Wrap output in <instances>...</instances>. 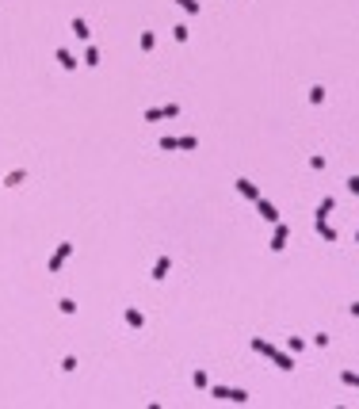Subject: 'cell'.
Returning a JSON list of instances; mask_svg holds the SVG:
<instances>
[{"label": "cell", "mask_w": 359, "mask_h": 409, "mask_svg": "<svg viewBox=\"0 0 359 409\" xmlns=\"http://www.w3.org/2000/svg\"><path fill=\"white\" fill-rule=\"evenodd\" d=\"M58 310H61V314H77V302H73V298H61Z\"/></svg>", "instance_id": "obj_21"}, {"label": "cell", "mask_w": 359, "mask_h": 409, "mask_svg": "<svg viewBox=\"0 0 359 409\" xmlns=\"http://www.w3.org/2000/svg\"><path fill=\"white\" fill-rule=\"evenodd\" d=\"M58 65H61V69H77V58H73V54L65 50V46L58 50Z\"/></svg>", "instance_id": "obj_11"}, {"label": "cell", "mask_w": 359, "mask_h": 409, "mask_svg": "<svg viewBox=\"0 0 359 409\" xmlns=\"http://www.w3.org/2000/svg\"><path fill=\"white\" fill-rule=\"evenodd\" d=\"M69 256H73V245H69V241H65V245H58V252L50 256V272H61V264L69 260Z\"/></svg>", "instance_id": "obj_3"}, {"label": "cell", "mask_w": 359, "mask_h": 409, "mask_svg": "<svg viewBox=\"0 0 359 409\" xmlns=\"http://www.w3.org/2000/svg\"><path fill=\"white\" fill-rule=\"evenodd\" d=\"M84 61H88V65H100V50H96V46H88V54H84Z\"/></svg>", "instance_id": "obj_22"}, {"label": "cell", "mask_w": 359, "mask_h": 409, "mask_svg": "<svg viewBox=\"0 0 359 409\" xmlns=\"http://www.w3.org/2000/svg\"><path fill=\"white\" fill-rule=\"evenodd\" d=\"M122 318H126V325H130V329H142V325H145L142 310H134V306H126V310H122Z\"/></svg>", "instance_id": "obj_5"}, {"label": "cell", "mask_w": 359, "mask_h": 409, "mask_svg": "<svg viewBox=\"0 0 359 409\" xmlns=\"http://www.w3.org/2000/svg\"><path fill=\"white\" fill-rule=\"evenodd\" d=\"M287 237H290V226L275 222V234H272V252H283V248H287Z\"/></svg>", "instance_id": "obj_2"}, {"label": "cell", "mask_w": 359, "mask_h": 409, "mask_svg": "<svg viewBox=\"0 0 359 409\" xmlns=\"http://www.w3.org/2000/svg\"><path fill=\"white\" fill-rule=\"evenodd\" d=\"M180 115V103H168V107H149L145 111V123H160V119H176Z\"/></svg>", "instance_id": "obj_1"}, {"label": "cell", "mask_w": 359, "mask_h": 409, "mask_svg": "<svg viewBox=\"0 0 359 409\" xmlns=\"http://www.w3.org/2000/svg\"><path fill=\"white\" fill-rule=\"evenodd\" d=\"M73 35H77V39H88V35H92V31H88V23L80 19V15L73 19Z\"/></svg>", "instance_id": "obj_14"}, {"label": "cell", "mask_w": 359, "mask_h": 409, "mask_svg": "<svg viewBox=\"0 0 359 409\" xmlns=\"http://www.w3.org/2000/svg\"><path fill=\"white\" fill-rule=\"evenodd\" d=\"M195 146H199V138H191V134H184V138H180V149H184V153H187V149H195Z\"/></svg>", "instance_id": "obj_19"}, {"label": "cell", "mask_w": 359, "mask_h": 409, "mask_svg": "<svg viewBox=\"0 0 359 409\" xmlns=\"http://www.w3.org/2000/svg\"><path fill=\"white\" fill-rule=\"evenodd\" d=\"M153 46H157V35H153V31H145V35H142V50H145V54H149Z\"/></svg>", "instance_id": "obj_15"}, {"label": "cell", "mask_w": 359, "mask_h": 409, "mask_svg": "<svg viewBox=\"0 0 359 409\" xmlns=\"http://www.w3.org/2000/svg\"><path fill=\"white\" fill-rule=\"evenodd\" d=\"M248 344H252V352H260V356H268V360H272V352H275V344H268V340H260V336H252V340H248Z\"/></svg>", "instance_id": "obj_8"}, {"label": "cell", "mask_w": 359, "mask_h": 409, "mask_svg": "<svg viewBox=\"0 0 359 409\" xmlns=\"http://www.w3.org/2000/svg\"><path fill=\"white\" fill-rule=\"evenodd\" d=\"M348 188H352V191L359 195V176H352V180H348Z\"/></svg>", "instance_id": "obj_26"}, {"label": "cell", "mask_w": 359, "mask_h": 409, "mask_svg": "<svg viewBox=\"0 0 359 409\" xmlns=\"http://www.w3.org/2000/svg\"><path fill=\"white\" fill-rule=\"evenodd\" d=\"M237 191H241L244 199H252V203H256V199H260V191H256V184H248V180H244V176H241V180H237Z\"/></svg>", "instance_id": "obj_6"}, {"label": "cell", "mask_w": 359, "mask_h": 409, "mask_svg": "<svg viewBox=\"0 0 359 409\" xmlns=\"http://www.w3.org/2000/svg\"><path fill=\"white\" fill-rule=\"evenodd\" d=\"M168 268H172V260H168V256H160V260L153 264V279H164V276H168Z\"/></svg>", "instance_id": "obj_10"}, {"label": "cell", "mask_w": 359, "mask_h": 409, "mask_svg": "<svg viewBox=\"0 0 359 409\" xmlns=\"http://www.w3.org/2000/svg\"><path fill=\"white\" fill-rule=\"evenodd\" d=\"M356 241H359V230H356Z\"/></svg>", "instance_id": "obj_28"}, {"label": "cell", "mask_w": 359, "mask_h": 409, "mask_svg": "<svg viewBox=\"0 0 359 409\" xmlns=\"http://www.w3.org/2000/svg\"><path fill=\"white\" fill-rule=\"evenodd\" d=\"M191 382H195L199 390H206V386H210V379H206V371H195V375H191Z\"/></svg>", "instance_id": "obj_16"}, {"label": "cell", "mask_w": 359, "mask_h": 409, "mask_svg": "<svg viewBox=\"0 0 359 409\" xmlns=\"http://www.w3.org/2000/svg\"><path fill=\"white\" fill-rule=\"evenodd\" d=\"M23 180H27V172H23V168H15V172H8V176H4V188H19Z\"/></svg>", "instance_id": "obj_9"}, {"label": "cell", "mask_w": 359, "mask_h": 409, "mask_svg": "<svg viewBox=\"0 0 359 409\" xmlns=\"http://www.w3.org/2000/svg\"><path fill=\"white\" fill-rule=\"evenodd\" d=\"M157 146H160V149H180V138H160Z\"/></svg>", "instance_id": "obj_23"}, {"label": "cell", "mask_w": 359, "mask_h": 409, "mask_svg": "<svg viewBox=\"0 0 359 409\" xmlns=\"http://www.w3.org/2000/svg\"><path fill=\"white\" fill-rule=\"evenodd\" d=\"M321 100H325V88L314 84V88H310V103H321Z\"/></svg>", "instance_id": "obj_20"}, {"label": "cell", "mask_w": 359, "mask_h": 409, "mask_svg": "<svg viewBox=\"0 0 359 409\" xmlns=\"http://www.w3.org/2000/svg\"><path fill=\"white\" fill-rule=\"evenodd\" d=\"M287 348H290V352H302V348H306V340H302V336H290Z\"/></svg>", "instance_id": "obj_24"}, {"label": "cell", "mask_w": 359, "mask_h": 409, "mask_svg": "<svg viewBox=\"0 0 359 409\" xmlns=\"http://www.w3.org/2000/svg\"><path fill=\"white\" fill-rule=\"evenodd\" d=\"M332 206H336V199H325V203L317 206V214H314V218H317V222H325V218L332 214Z\"/></svg>", "instance_id": "obj_13"}, {"label": "cell", "mask_w": 359, "mask_h": 409, "mask_svg": "<svg viewBox=\"0 0 359 409\" xmlns=\"http://www.w3.org/2000/svg\"><path fill=\"white\" fill-rule=\"evenodd\" d=\"M352 314H356V318H359V302H352Z\"/></svg>", "instance_id": "obj_27"}, {"label": "cell", "mask_w": 359, "mask_h": 409, "mask_svg": "<svg viewBox=\"0 0 359 409\" xmlns=\"http://www.w3.org/2000/svg\"><path fill=\"white\" fill-rule=\"evenodd\" d=\"M317 234L325 237V241H340V234H336V230H332L329 222H317Z\"/></svg>", "instance_id": "obj_12"}, {"label": "cell", "mask_w": 359, "mask_h": 409, "mask_svg": "<svg viewBox=\"0 0 359 409\" xmlns=\"http://www.w3.org/2000/svg\"><path fill=\"white\" fill-rule=\"evenodd\" d=\"M176 4H180V8H187V12H191V15L199 12V0H176Z\"/></svg>", "instance_id": "obj_25"}, {"label": "cell", "mask_w": 359, "mask_h": 409, "mask_svg": "<svg viewBox=\"0 0 359 409\" xmlns=\"http://www.w3.org/2000/svg\"><path fill=\"white\" fill-rule=\"evenodd\" d=\"M256 206H260V214H264V218L272 222V226H275V222H279V210H275V206L268 203V199H256Z\"/></svg>", "instance_id": "obj_7"}, {"label": "cell", "mask_w": 359, "mask_h": 409, "mask_svg": "<svg viewBox=\"0 0 359 409\" xmlns=\"http://www.w3.org/2000/svg\"><path fill=\"white\" fill-rule=\"evenodd\" d=\"M230 402H248V390H241V386H230Z\"/></svg>", "instance_id": "obj_17"}, {"label": "cell", "mask_w": 359, "mask_h": 409, "mask_svg": "<svg viewBox=\"0 0 359 409\" xmlns=\"http://www.w3.org/2000/svg\"><path fill=\"white\" fill-rule=\"evenodd\" d=\"M340 382H344V386H356V390H359V375H352V371H340Z\"/></svg>", "instance_id": "obj_18"}, {"label": "cell", "mask_w": 359, "mask_h": 409, "mask_svg": "<svg viewBox=\"0 0 359 409\" xmlns=\"http://www.w3.org/2000/svg\"><path fill=\"white\" fill-rule=\"evenodd\" d=\"M272 364H275V367H279V371H294V360H290L287 352H279V348H275V352H272Z\"/></svg>", "instance_id": "obj_4"}]
</instances>
